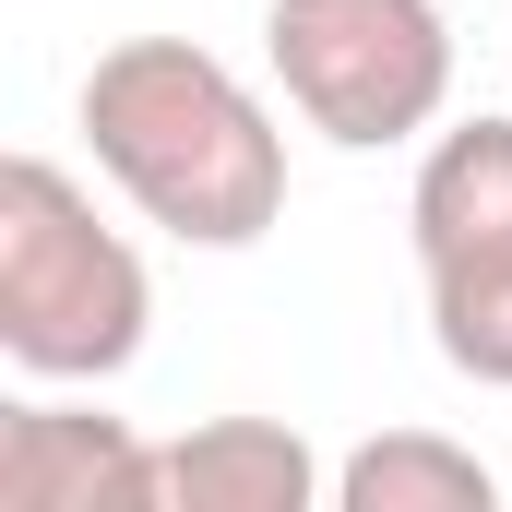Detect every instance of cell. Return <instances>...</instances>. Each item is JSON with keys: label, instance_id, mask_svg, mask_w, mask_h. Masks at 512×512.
Returning a JSON list of instances; mask_svg holds the SVG:
<instances>
[{"label": "cell", "instance_id": "cell-1", "mask_svg": "<svg viewBox=\"0 0 512 512\" xmlns=\"http://www.w3.org/2000/svg\"><path fill=\"white\" fill-rule=\"evenodd\" d=\"M84 143L143 227L179 251H251L286 215V131L191 36H120L84 72Z\"/></svg>", "mask_w": 512, "mask_h": 512}, {"label": "cell", "instance_id": "cell-2", "mask_svg": "<svg viewBox=\"0 0 512 512\" xmlns=\"http://www.w3.org/2000/svg\"><path fill=\"white\" fill-rule=\"evenodd\" d=\"M155 286L143 251L84 203L72 167L12 155L0 167V358L24 382H120L143 358Z\"/></svg>", "mask_w": 512, "mask_h": 512}, {"label": "cell", "instance_id": "cell-3", "mask_svg": "<svg viewBox=\"0 0 512 512\" xmlns=\"http://www.w3.org/2000/svg\"><path fill=\"white\" fill-rule=\"evenodd\" d=\"M262 60H274L286 108L346 155L417 143L453 96L441 0H262Z\"/></svg>", "mask_w": 512, "mask_h": 512}, {"label": "cell", "instance_id": "cell-4", "mask_svg": "<svg viewBox=\"0 0 512 512\" xmlns=\"http://www.w3.org/2000/svg\"><path fill=\"white\" fill-rule=\"evenodd\" d=\"M0 501L12 512H131V501L155 512V453L131 441V417L24 393L0 417Z\"/></svg>", "mask_w": 512, "mask_h": 512}, {"label": "cell", "instance_id": "cell-5", "mask_svg": "<svg viewBox=\"0 0 512 512\" xmlns=\"http://www.w3.org/2000/svg\"><path fill=\"white\" fill-rule=\"evenodd\" d=\"M322 489L334 477L286 417H203L155 453V512H310Z\"/></svg>", "mask_w": 512, "mask_h": 512}, {"label": "cell", "instance_id": "cell-6", "mask_svg": "<svg viewBox=\"0 0 512 512\" xmlns=\"http://www.w3.org/2000/svg\"><path fill=\"white\" fill-rule=\"evenodd\" d=\"M405 227L417 262L465 251V239H501L512 227V120H465L417 155V191H405Z\"/></svg>", "mask_w": 512, "mask_h": 512}, {"label": "cell", "instance_id": "cell-7", "mask_svg": "<svg viewBox=\"0 0 512 512\" xmlns=\"http://www.w3.org/2000/svg\"><path fill=\"white\" fill-rule=\"evenodd\" d=\"M334 512H501V477L441 429H382L334 465Z\"/></svg>", "mask_w": 512, "mask_h": 512}, {"label": "cell", "instance_id": "cell-8", "mask_svg": "<svg viewBox=\"0 0 512 512\" xmlns=\"http://www.w3.org/2000/svg\"><path fill=\"white\" fill-rule=\"evenodd\" d=\"M417 274H429V346H441L477 393H512V227L417 262Z\"/></svg>", "mask_w": 512, "mask_h": 512}]
</instances>
